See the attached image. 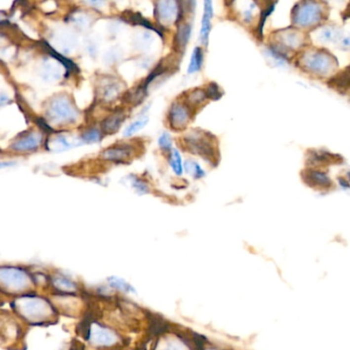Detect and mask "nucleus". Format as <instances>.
<instances>
[{
    "mask_svg": "<svg viewBox=\"0 0 350 350\" xmlns=\"http://www.w3.org/2000/svg\"><path fill=\"white\" fill-rule=\"evenodd\" d=\"M11 306L18 316L32 325L49 321L56 316V309L51 302L35 294L26 293L18 296Z\"/></svg>",
    "mask_w": 350,
    "mask_h": 350,
    "instance_id": "nucleus-1",
    "label": "nucleus"
},
{
    "mask_svg": "<svg viewBox=\"0 0 350 350\" xmlns=\"http://www.w3.org/2000/svg\"><path fill=\"white\" fill-rule=\"evenodd\" d=\"M34 286V279L23 267L0 266V291L8 295L20 296L29 293Z\"/></svg>",
    "mask_w": 350,
    "mask_h": 350,
    "instance_id": "nucleus-2",
    "label": "nucleus"
},
{
    "mask_svg": "<svg viewBox=\"0 0 350 350\" xmlns=\"http://www.w3.org/2000/svg\"><path fill=\"white\" fill-rule=\"evenodd\" d=\"M301 65L310 73L328 75L337 66L335 58L326 50H309L302 56Z\"/></svg>",
    "mask_w": 350,
    "mask_h": 350,
    "instance_id": "nucleus-3",
    "label": "nucleus"
},
{
    "mask_svg": "<svg viewBox=\"0 0 350 350\" xmlns=\"http://www.w3.org/2000/svg\"><path fill=\"white\" fill-rule=\"evenodd\" d=\"M211 137L210 134L202 131H191L184 138V143L187 150L191 153L199 155L206 161L214 162L217 159V152Z\"/></svg>",
    "mask_w": 350,
    "mask_h": 350,
    "instance_id": "nucleus-4",
    "label": "nucleus"
},
{
    "mask_svg": "<svg viewBox=\"0 0 350 350\" xmlns=\"http://www.w3.org/2000/svg\"><path fill=\"white\" fill-rule=\"evenodd\" d=\"M323 18V7L319 2L302 1L292 10V22L296 27L307 28L318 24Z\"/></svg>",
    "mask_w": 350,
    "mask_h": 350,
    "instance_id": "nucleus-5",
    "label": "nucleus"
},
{
    "mask_svg": "<svg viewBox=\"0 0 350 350\" xmlns=\"http://www.w3.org/2000/svg\"><path fill=\"white\" fill-rule=\"evenodd\" d=\"M86 339L94 347L111 348L120 343V337L110 328L99 322H90Z\"/></svg>",
    "mask_w": 350,
    "mask_h": 350,
    "instance_id": "nucleus-6",
    "label": "nucleus"
},
{
    "mask_svg": "<svg viewBox=\"0 0 350 350\" xmlns=\"http://www.w3.org/2000/svg\"><path fill=\"white\" fill-rule=\"evenodd\" d=\"M48 116L55 122L70 123L76 120L77 112L68 98L58 97L50 102Z\"/></svg>",
    "mask_w": 350,
    "mask_h": 350,
    "instance_id": "nucleus-7",
    "label": "nucleus"
},
{
    "mask_svg": "<svg viewBox=\"0 0 350 350\" xmlns=\"http://www.w3.org/2000/svg\"><path fill=\"white\" fill-rule=\"evenodd\" d=\"M191 119V113L189 107L182 103H174L170 112H168V120L174 129H184Z\"/></svg>",
    "mask_w": 350,
    "mask_h": 350,
    "instance_id": "nucleus-8",
    "label": "nucleus"
},
{
    "mask_svg": "<svg viewBox=\"0 0 350 350\" xmlns=\"http://www.w3.org/2000/svg\"><path fill=\"white\" fill-rule=\"evenodd\" d=\"M178 2L175 1H159L155 3L154 15L157 21L162 24H171L177 21Z\"/></svg>",
    "mask_w": 350,
    "mask_h": 350,
    "instance_id": "nucleus-9",
    "label": "nucleus"
},
{
    "mask_svg": "<svg viewBox=\"0 0 350 350\" xmlns=\"http://www.w3.org/2000/svg\"><path fill=\"white\" fill-rule=\"evenodd\" d=\"M302 178L307 185L313 188L327 189L332 186V181L326 173L312 170V168H308V170L303 171Z\"/></svg>",
    "mask_w": 350,
    "mask_h": 350,
    "instance_id": "nucleus-10",
    "label": "nucleus"
},
{
    "mask_svg": "<svg viewBox=\"0 0 350 350\" xmlns=\"http://www.w3.org/2000/svg\"><path fill=\"white\" fill-rule=\"evenodd\" d=\"M51 286L54 289L62 294H73L78 290L77 283L66 274H55L50 278Z\"/></svg>",
    "mask_w": 350,
    "mask_h": 350,
    "instance_id": "nucleus-11",
    "label": "nucleus"
},
{
    "mask_svg": "<svg viewBox=\"0 0 350 350\" xmlns=\"http://www.w3.org/2000/svg\"><path fill=\"white\" fill-rule=\"evenodd\" d=\"M133 149L127 145H120L110 147L102 153V157L104 159L115 161V162H124L129 157H132Z\"/></svg>",
    "mask_w": 350,
    "mask_h": 350,
    "instance_id": "nucleus-12",
    "label": "nucleus"
},
{
    "mask_svg": "<svg viewBox=\"0 0 350 350\" xmlns=\"http://www.w3.org/2000/svg\"><path fill=\"white\" fill-rule=\"evenodd\" d=\"M212 18H213V2L204 1V11L201 20L200 28V41L202 44L207 45L209 43L210 32L212 29Z\"/></svg>",
    "mask_w": 350,
    "mask_h": 350,
    "instance_id": "nucleus-13",
    "label": "nucleus"
},
{
    "mask_svg": "<svg viewBox=\"0 0 350 350\" xmlns=\"http://www.w3.org/2000/svg\"><path fill=\"white\" fill-rule=\"evenodd\" d=\"M40 143H41V136L32 133L15 142V143L12 144L11 148L17 151H31L39 147Z\"/></svg>",
    "mask_w": 350,
    "mask_h": 350,
    "instance_id": "nucleus-14",
    "label": "nucleus"
},
{
    "mask_svg": "<svg viewBox=\"0 0 350 350\" xmlns=\"http://www.w3.org/2000/svg\"><path fill=\"white\" fill-rule=\"evenodd\" d=\"M309 162L312 165H323L338 162L341 158L338 155H334L326 151H310L308 155Z\"/></svg>",
    "mask_w": 350,
    "mask_h": 350,
    "instance_id": "nucleus-15",
    "label": "nucleus"
},
{
    "mask_svg": "<svg viewBox=\"0 0 350 350\" xmlns=\"http://www.w3.org/2000/svg\"><path fill=\"white\" fill-rule=\"evenodd\" d=\"M125 119V115L122 111H117L111 114L109 117H107L103 121L102 127L103 131L108 134H114L119 129L123 120Z\"/></svg>",
    "mask_w": 350,
    "mask_h": 350,
    "instance_id": "nucleus-16",
    "label": "nucleus"
},
{
    "mask_svg": "<svg viewBox=\"0 0 350 350\" xmlns=\"http://www.w3.org/2000/svg\"><path fill=\"white\" fill-rule=\"evenodd\" d=\"M278 40L280 43L289 48H298L302 44V36L297 31L286 30L278 33Z\"/></svg>",
    "mask_w": 350,
    "mask_h": 350,
    "instance_id": "nucleus-17",
    "label": "nucleus"
},
{
    "mask_svg": "<svg viewBox=\"0 0 350 350\" xmlns=\"http://www.w3.org/2000/svg\"><path fill=\"white\" fill-rule=\"evenodd\" d=\"M190 36H191V25L190 24L180 25L175 38V44L178 50L181 51L184 50V48L186 47L189 41Z\"/></svg>",
    "mask_w": 350,
    "mask_h": 350,
    "instance_id": "nucleus-18",
    "label": "nucleus"
},
{
    "mask_svg": "<svg viewBox=\"0 0 350 350\" xmlns=\"http://www.w3.org/2000/svg\"><path fill=\"white\" fill-rule=\"evenodd\" d=\"M202 63H203V51L200 47H195L193 50L191 59H190L188 73L192 74V73H196V72L200 71V69L202 67Z\"/></svg>",
    "mask_w": 350,
    "mask_h": 350,
    "instance_id": "nucleus-19",
    "label": "nucleus"
},
{
    "mask_svg": "<svg viewBox=\"0 0 350 350\" xmlns=\"http://www.w3.org/2000/svg\"><path fill=\"white\" fill-rule=\"evenodd\" d=\"M127 21L133 23L134 25H141L147 29L155 31L159 36L162 37V31H160L158 28L155 27L152 23H150L148 20L144 19L140 14H131L129 16H127Z\"/></svg>",
    "mask_w": 350,
    "mask_h": 350,
    "instance_id": "nucleus-20",
    "label": "nucleus"
},
{
    "mask_svg": "<svg viewBox=\"0 0 350 350\" xmlns=\"http://www.w3.org/2000/svg\"><path fill=\"white\" fill-rule=\"evenodd\" d=\"M107 281L109 282V286L111 288H113L114 290L117 291H121L123 293H131V292H135L134 288L131 286V284L127 283L125 280H123L122 278L116 277V276H111L109 278H107Z\"/></svg>",
    "mask_w": 350,
    "mask_h": 350,
    "instance_id": "nucleus-21",
    "label": "nucleus"
},
{
    "mask_svg": "<svg viewBox=\"0 0 350 350\" xmlns=\"http://www.w3.org/2000/svg\"><path fill=\"white\" fill-rule=\"evenodd\" d=\"M170 164L175 172L176 175L181 176L183 174V163L182 158H181L180 152L177 149H173L171 156H170Z\"/></svg>",
    "mask_w": 350,
    "mask_h": 350,
    "instance_id": "nucleus-22",
    "label": "nucleus"
},
{
    "mask_svg": "<svg viewBox=\"0 0 350 350\" xmlns=\"http://www.w3.org/2000/svg\"><path fill=\"white\" fill-rule=\"evenodd\" d=\"M204 90L202 89H193L187 95V102L191 106H198L206 100Z\"/></svg>",
    "mask_w": 350,
    "mask_h": 350,
    "instance_id": "nucleus-23",
    "label": "nucleus"
},
{
    "mask_svg": "<svg viewBox=\"0 0 350 350\" xmlns=\"http://www.w3.org/2000/svg\"><path fill=\"white\" fill-rule=\"evenodd\" d=\"M4 322H5L6 326L3 329H1L2 336L5 337V338H7V340L17 338L18 333H19V327L17 326V323L10 319L9 320L5 319Z\"/></svg>",
    "mask_w": 350,
    "mask_h": 350,
    "instance_id": "nucleus-24",
    "label": "nucleus"
},
{
    "mask_svg": "<svg viewBox=\"0 0 350 350\" xmlns=\"http://www.w3.org/2000/svg\"><path fill=\"white\" fill-rule=\"evenodd\" d=\"M318 39L321 42H331L336 40L337 37L339 36V33L337 32L333 27H323L318 32Z\"/></svg>",
    "mask_w": 350,
    "mask_h": 350,
    "instance_id": "nucleus-25",
    "label": "nucleus"
},
{
    "mask_svg": "<svg viewBox=\"0 0 350 350\" xmlns=\"http://www.w3.org/2000/svg\"><path fill=\"white\" fill-rule=\"evenodd\" d=\"M349 83V76H348V68L340 73L338 76H336L330 81V84H333V87L338 89H347Z\"/></svg>",
    "mask_w": 350,
    "mask_h": 350,
    "instance_id": "nucleus-26",
    "label": "nucleus"
},
{
    "mask_svg": "<svg viewBox=\"0 0 350 350\" xmlns=\"http://www.w3.org/2000/svg\"><path fill=\"white\" fill-rule=\"evenodd\" d=\"M276 3L273 2V3H271L270 5H268L264 10H262L261 12V16H260V22H259V26H258V34H259V37L261 38L262 39V37H263V29H264V25L266 23V20L267 18L271 15V12L274 10V7H275Z\"/></svg>",
    "mask_w": 350,
    "mask_h": 350,
    "instance_id": "nucleus-27",
    "label": "nucleus"
},
{
    "mask_svg": "<svg viewBox=\"0 0 350 350\" xmlns=\"http://www.w3.org/2000/svg\"><path fill=\"white\" fill-rule=\"evenodd\" d=\"M185 167L186 172L191 174L195 179H200L205 175L204 171L199 166V164L193 160H187L185 163Z\"/></svg>",
    "mask_w": 350,
    "mask_h": 350,
    "instance_id": "nucleus-28",
    "label": "nucleus"
},
{
    "mask_svg": "<svg viewBox=\"0 0 350 350\" xmlns=\"http://www.w3.org/2000/svg\"><path fill=\"white\" fill-rule=\"evenodd\" d=\"M204 93L207 99H212L214 101L220 100L223 95L221 88H220V86L216 82H211L209 85H207Z\"/></svg>",
    "mask_w": 350,
    "mask_h": 350,
    "instance_id": "nucleus-29",
    "label": "nucleus"
},
{
    "mask_svg": "<svg viewBox=\"0 0 350 350\" xmlns=\"http://www.w3.org/2000/svg\"><path fill=\"white\" fill-rule=\"evenodd\" d=\"M43 46H44L45 50L48 51V54H49L51 57H54V58H56L57 60H59L68 70H72V69L75 68V65H74L71 61H69L67 58H64V57H62L61 55H59V54L57 53V51H55L46 42L43 43Z\"/></svg>",
    "mask_w": 350,
    "mask_h": 350,
    "instance_id": "nucleus-30",
    "label": "nucleus"
},
{
    "mask_svg": "<svg viewBox=\"0 0 350 350\" xmlns=\"http://www.w3.org/2000/svg\"><path fill=\"white\" fill-rule=\"evenodd\" d=\"M148 122V118H142V119H138L136 121H134L131 125H128L124 132V136L125 137H131L134 134H136L137 132H139L140 129L143 128Z\"/></svg>",
    "mask_w": 350,
    "mask_h": 350,
    "instance_id": "nucleus-31",
    "label": "nucleus"
},
{
    "mask_svg": "<svg viewBox=\"0 0 350 350\" xmlns=\"http://www.w3.org/2000/svg\"><path fill=\"white\" fill-rule=\"evenodd\" d=\"M81 140L85 143H97L101 140V133L98 129H89L81 136Z\"/></svg>",
    "mask_w": 350,
    "mask_h": 350,
    "instance_id": "nucleus-32",
    "label": "nucleus"
},
{
    "mask_svg": "<svg viewBox=\"0 0 350 350\" xmlns=\"http://www.w3.org/2000/svg\"><path fill=\"white\" fill-rule=\"evenodd\" d=\"M187 347L180 340H170L165 341L161 345V350H186Z\"/></svg>",
    "mask_w": 350,
    "mask_h": 350,
    "instance_id": "nucleus-33",
    "label": "nucleus"
},
{
    "mask_svg": "<svg viewBox=\"0 0 350 350\" xmlns=\"http://www.w3.org/2000/svg\"><path fill=\"white\" fill-rule=\"evenodd\" d=\"M132 185H133L134 189L139 194H145V193L149 192L148 185L144 182V181H142L136 177H134V179H132Z\"/></svg>",
    "mask_w": 350,
    "mask_h": 350,
    "instance_id": "nucleus-34",
    "label": "nucleus"
},
{
    "mask_svg": "<svg viewBox=\"0 0 350 350\" xmlns=\"http://www.w3.org/2000/svg\"><path fill=\"white\" fill-rule=\"evenodd\" d=\"M158 145L160 149L164 151H170L172 149V138L167 133H163L158 139Z\"/></svg>",
    "mask_w": 350,
    "mask_h": 350,
    "instance_id": "nucleus-35",
    "label": "nucleus"
},
{
    "mask_svg": "<svg viewBox=\"0 0 350 350\" xmlns=\"http://www.w3.org/2000/svg\"><path fill=\"white\" fill-rule=\"evenodd\" d=\"M54 148H57V150H64V149H69L72 147V144L69 143L66 138L64 137H59L55 139L54 141Z\"/></svg>",
    "mask_w": 350,
    "mask_h": 350,
    "instance_id": "nucleus-36",
    "label": "nucleus"
},
{
    "mask_svg": "<svg viewBox=\"0 0 350 350\" xmlns=\"http://www.w3.org/2000/svg\"><path fill=\"white\" fill-rule=\"evenodd\" d=\"M118 93H119V88L117 87V85L111 84V85L106 86L104 97H105L106 100H113L116 96L118 95Z\"/></svg>",
    "mask_w": 350,
    "mask_h": 350,
    "instance_id": "nucleus-37",
    "label": "nucleus"
},
{
    "mask_svg": "<svg viewBox=\"0 0 350 350\" xmlns=\"http://www.w3.org/2000/svg\"><path fill=\"white\" fill-rule=\"evenodd\" d=\"M15 163H16L15 161H2V162H0V168L11 166V165H14Z\"/></svg>",
    "mask_w": 350,
    "mask_h": 350,
    "instance_id": "nucleus-38",
    "label": "nucleus"
},
{
    "mask_svg": "<svg viewBox=\"0 0 350 350\" xmlns=\"http://www.w3.org/2000/svg\"><path fill=\"white\" fill-rule=\"evenodd\" d=\"M339 183H340V185L343 187V188H345V189H348V187H349V185H348V182H347V181H345V180H343V179H339Z\"/></svg>",
    "mask_w": 350,
    "mask_h": 350,
    "instance_id": "nucleus-39",
    "label": "nucleus"
},
{
    "mask_svg": "<svg viewBox=\"0 0 350 350\" xmlns=\"http://www.w3.org/2000/svg\"><path fill=\"white\" fill-rule=\"evenodd\" d=\"M8 98L6 96H1L0 97V105H4L5 103H7Z\"/></svg>",
    "mask_w": 350,
    "mask_h": 350,
    "instance_id": "nucleus-40",
    "label": "nucleus"
},
{
    "mask_svg": "<svg viewBox=\"0 0 350 350\" xmlns=\"http://www.w3.org/2000/svg\"><path fill=\"white\" fill-rule=\"evenodd\" d=\"M209 350H214V349H209Z\"/></svg>",
    "mask_w": 350,
    "mask_h": 350,
    "instance_id": "nucleus-41",
    "label": "nucleus"
}]
</instances>
